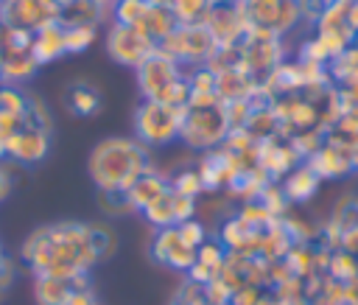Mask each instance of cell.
Returning a JSON list of instances; mask_svg holds the SVG:
<instances>
[{"label":"cell","mask_w":358,"mask_h":305,"mask_svg":"<svg viewBox=\"0 0 358 305\" xmlns=\"http://www.w3.org/2000/svg\"><path fill=\"white\" fill-rule=\"evenodd\" d=\"M215 39L210 36V31L204 25H176L159 45L157 50H162L165 56H171L173 62H179L182 67H196V64H207L210 56L215 53Z\"/></svg>","instance_id":"obj_4"},{"label":"cell","mask_w":358,"mask_h":305,"mask_svg":"<svg viewBox=\"0 0 358 305\" xmlns=\"http://www.w3.org/2000/svg\"><path fill=\"white\" fill-rule=\"evenodd\" d=\"M87 3H98V6H109L112 8V0H87Z\"/></svg>","instance_id":"obj_41"},{"label":"cell","mask_w":358,"mask_h":305,"mask_svg":"<svg viewBox=\"0 0 358 305\" xmlns=\"http://www.w3.org/2000/svg\"><path fill=\"white\" fill-rule=\"evenodd\" d=\"M229 134V123H227V112H224V101L213 104V106H201V109H185V120H182V132H179V143H185L193 151H213L218 146H224Z\"/></svg>","instance_id":"obj_3"},{"label":"cell","mask_w":358,"mask_h":305,"mask_svg":"<svg viewBox=\"0 0 358 305\" xmlns=\"http://www.w3.org/2000/svg\"><path fill=\"white\" fill-rule=\"evenodd\" d=\"M210 3V8H221V6H238L241 0H207Z\"/></svg>","instance_id":"obj_39"},{"label":"cell","mask_w":358,"mask_h":305,"mask_svg":"<svg viewBox=\"0 0 358 305\" xmlns=\"http://www.w3.org/2000/svg\"><path fill=\"white\" fill-rule=\"evenodd\" d=\"M90 179L98 190H129L148 168V148L134 137H103L90 151Z\"/></svg>","instance_id":"obj_1"},{"label":"cell","mask_w":358,"mask_h":305,"mask_svg":"<svg viewBox=\"0 0 358 305\" xmlns=\"http://www.w3.org/2000/svg\"><path fill=\"white\" fill-rule=\"evenodd\" d=\"M187 106H168L159 101H143L134 112V140H140L145 148H165L179 140L182 120Z\"/></svg>","instance_id":"obj_2"},{"label":"cell","mask_w":358,"mask_h":305,"mask_svg":"<svg viewBox=\"0 0 358 305\" xmlns=\"http://www.w3.org/2000/svg\"><path fill=\"white\" fill-rule=\"evenodd\" d=\"M62 0H0V25L39 31L59 22Z\"/></svg>","instance_id":"obj_6"},{"label":"cell","mask_w":358,"mask_h":305,"mask_svg":"<svg viewBox=\"0 0 358 305\" xmlns=\"http://www.w3.org/2000/svg\"><path fill=\"white\" fill-rule=\"evenodd\" d=\"M22 123L31 126V129H39V132H53V118H50V109L42 98H28V106L22 112Z\"/></svg>","instance_id":"obj_26"},{"label":"cell","mask_w":358,"mask_h":305,"mask_svg":"<svg viewBox=\"0 0 358 305\" xmlns=\"http://www.w3.org/2000/svg\"><path fill=\"white\" fill-rule=\"evenodd\" d=\"M171 190L179 193V196H187V199H199L204 193V185H201V176L196 168H187V171H179L173 179H171Z\"/></svg>","instance_id":"obj_28"},{"label":"cell","mask_w":358,"mask_h":305,"mask_svg":"<svg viewBox=\"0 0 358 305\" xmlns=\"http://www.w3.org/2000/svg\"><path fill=\"white\" fill-rule=\"evenodd\" d=\"M6 159V143H0V162Z\"/></svg>","instance_id":"obj_42"},{"label":"cell","mask_w":358,"mask_h":305,"mask_svg":"<svg viewBox=\"0 0 358 305\" xmlns=\"http://www.w3.org/2000/svg\"><path fill=\"white\" fill-rule=\"evenodd\" d=\"M50 151V134L22 126L8 143H6V159H14L20 165H36L48 157Z\"/></svg>","instance_id":"obj_12"},{"label":"cell","mask_w":358,"mask_h":305,"mask_svg":"<svg viewBox=\"0 0 358 305\" xmlns=\"http://www.w3.org/2000/svg\"><path fill=\"white\" fill-rule=\"evenodd\" d=\"M137 84L143 92V101H159V95L185 76V67L179 62H173L171 56H165L162 50H154L137 70Z\"/></svg>","instance_id":"obj_9"},{"label":"cell","mask_w":358,"mask_h":305,"mask_svg":"<svg viewBox=\"0 0 358 305\" xmlns=\"http://www.w3.org/2000/svg\"><path fill=\"white\" fill-rule=\"evenodd\" d=\"M106 50L117 64L137 70L157 50V42H151L140 28L112 22V28L106 31Z\"/></svg>","instance_id":"obj_8"},{"label":"cell","mask_w":358,"mask_h":305,"mask_svg":"<svg viewBox=\"0 0 358 305\" xmlns=\"http://www.w3.org/2000/svg\"><path fill=\"white\" fill-rule=\"evenodd\" d=\"M171 14L176 17V25H204L210 14L207 0H173Z\"/></svg>","instance_id":"obj_22"},{"label":"cell","mask_w":358,"mask_h":305,"mask_svg":"<svg viewBox=\"0 0 358 305\" xmlns=\"http://www.w3.org/2000/svg\"><path fill=\"white\" fill-rule=\"evenodd\" d=\"M165 193H171V179L162 176V173H157L154 168H148V171L126 190L129 204H131V210H137V213H143L148 204H154V201H157L159 196H165Z\"/></svg>","instance_id":"obj_14"},{"label":"cell","mask_w":358,"mask_h":305,"mask_svg":"<svg viewBox=\"0 0 358 305\" xmlns=\"http://www.w3.org/2000/svg\"><path fill=\"white\" fill-rule=\"evenodd\" d=\"M31 42H34V31L3 25V50H31Z\"/></svg>","instance_id":"obj_34"},{"label":"cell","mask_w":358,"mask_h":305,"mask_svg":"<svg viewBox=\"0 0 358 305\" xmlns=\"http://www.w3.org/2000/svg\"><path fill=\"white\" fill-rule=\"evenodd\" d=\"M67 104L70 109L78 115V118H90V115H98L101 112V92L92 87V84H73L70 92H67Z\"/></svg>","instance_id":"obj_20"},{"label":"cell","mask_w":358,"mask_h":305,"mask_svg":"<svg viewBox=\"0 0 358 305\" xmlns=\"http://www.w3.org/2000/svg\"><path fill=\"white\" fill-rule=\"evenodd\" d=\"M148 6H159V8H171L173 0H148Z\"/></svg>","instance_id":"obj_40"},{"label":"cell","mask_w":358,"mask_h":305,"mask_svg":"<svg viewBox=\"0 0 358 305\" xmlns=\"http://www.w3.org/2000/svg\"><path fill=\"white\" fill-rule=\"evenodd\" d=\"M22 115H8V112H0V143H8L20 129H22Z\"/></svg>","instance_id":"obj_36"},{"label":"cell","mask_w":358,"mask_h":305,"mask_svg":"<svg viewBox=\"0 0 358 305\" xmlns=\"http://www.w3.org/2000/svg\"><path fill=\"white\" fill-rule=\"evenodd\" d=\"M319 176L313 173V168L308 165V162H302V165H296L294 171H288L285 176H282V193H285V199L288 201H308L316 190H319Z\"/></svg>","instance_id":"obj_17"},{"label":"cell","mask_w":358,"mask_h":305,"mask_svg":"<svg viewBox=\"0 0 358 305\" xmlns=\"http://www.w3.org/2000/svg\"><path fill=\"white\" fill-rule=\"evenodd\" d=\"M176 232H179L182 243H187L190 249H199V246L207 241V227H204L199 218H190V221L176 224Z\"/></svg>","instance_id":"obj_32"},{"label":"cell","mask_w":358,"mask_h":305,"mask_svg":"<svg viewBox=\"0 0 358 305\" xmlns=\"http://www.w3.org/2000/svg\"><path fill=\"white\" fill-rule=\"evenodd\" d=\"M308 165L313 168V173L319 179H338V176H344L352 168V154H350L347 146L327 143L316 154L308 157Z\"/></svg>","instance_id":"obj_13"},{"label":"cell","mask_w":358,"mask_h":305,"mask_svg":"<svg viewBox=\"0 0 358 305\" xmlns=\"http://www.w3.org/2000/svg\"><path fill=\"white\" fill-rule=\"evenodd\" d=\"M95 36H98L95 25H70V28H64V50L81 53L95 42Z\"/></svg>","instance_id":"obj_27"},{"label":"cell","mask_w":358,"mask_h":305,"mask_svg":"<svg viewBox=\"0 0 358 305\" xmlns=\"http://www.w3.org/2000/svg\"><path fill=\"white\" fill-rule=\"evenodd\" d=\"M204 28L210 31V36L215 39L218 48H238L243 42V36L249 34V20L238 6H221V8H210Z\"/></svg>","instance_id":"obj_10"},{"label":"cell","mask_w":358,"mask_h":305,"mask_svg":"<svg viewBox=\"0 0 358 305\" xmlns=\"http://www.w3.org/2000/svg\"><path fill=\"white\" fill-rule=\"evenodd\" d=\"M90 246H92V252H95L98 260L109 257L115 252V235H112V229H106V227H90Z\"/></svg>","instance_id":"obj_33"},{"label":"cell","mask_w":358,"mask_h":305,"mask_svg":"<svg viewBox=\"0 0 358 305\" xmlns=\"http://www.w3.org/2000/svg\"><path fill=\"white\" fill-rule=\"evenodd\" d=\"M238 50H241V67L257 81L266 78L277 64H282V53H285L282 36L266 28H255V25L249 28Z\"/></svg>","instance_id":"obj_5"},{"label":"cell","mask_w":358,"mask_h":305,"mask_svg":"<svg viewBox=\"0 0 358 305\" xmlns=\"http://www.w3.org/2000/svg\"><path fill=\"white\" fill-rule=\"evenodd\" d=\"M39 64L31 56V50H3V64H0V84L20 87L28 84L36 76Z\"/></svg>","instance_id":"obj_16"},{"label":"cell","mask_w":358,"mask_h":305,"mask_svg":"<svg viewBox=\"0 0 358 305\" xmlns=\"http://www.w3.org/2000/svg\"><path fill=\"white\" fill-rule=\"evenodd\" d=\"M25 106H28V95H25L20 87H8V84L0 87V112L22 115Z\"/></svg>","instance_id":"obj_31"},{"label":"cell","mask_w":358,"mask_h":305,"mask_svg":"<svg viewBox=\"0 0 358 305\" xmlns=\"http://www.w3.org/2000/svg\"><path fill=\"white\" fill-rule=\"evenodd\" d=\"M241 8L249 25L274 31L277 36L288 34L302 20L296 0H241Z\"/></svg>","instance_id":"obj_7"},{"label":"cell","mask_w":358,"mask_h":305,"mask_svg":"<svg viewBox=\"0 0 358 305\" xmlns=\"http://www.w3.org/2000/svg\"><path fill=\"white\" fill-rule=\"evenodd\" d=\"M151 257L173 271H190V266L196 263V249H190L187 243H182L176 227H165L157 229L154 241H151Z\"/></svg>","instance_id":"obj_11"},{"label":"cell","mask_w":358,"mask_h":305,"mask_svg":"<svg viewBox=\"0 0 358 305\" xmlns=\"http://www.w3.org/2000/svg\"><path fill=\"white\" fill-rule=\"evenodd\" d=\"M207 305H215V302H207Z\"/></svg>","instance_id":"obj_45"},{"label":"cell","mask_w":358,"mask_h":305,"mask_svg":"<svg viewBox=\"0 0 358 305\" xmlns=\"http://www.w3.org/2000/svg\"><path fill=\"white\" fill-rule=\"evenodd\" d=\"M171 193H173V190H171ZM196 210H199V201H196V199H187V196L173 193V218H176V224L196 218Z\"/></svg>","instance_id":"obj_35"},{"label":"cell","mask_w":358,"mask_h":305,"mask_svg":"<svg viewBox=\"0 0 358 305\" xmlns=\"http://www.w3.org/2000/svg\"><path fill=\"white\" fill-rule=\"evenodd\" d=\"M0 64H3V45H0Z\"/></svg>","instance_id":"obj_44"},{"label":"cell","mask_w":358,"mask_h":305,"mask_svg":"<svg viewBox=\"0 0 358 305\" xmlns=\"http://www.w3.org/2000/svg\"><path fill=\"white\" fill-rule=\"evenodd\" d=\"M355 39H358V36H355Z\"/></svg>","instance_id":"obj_46"},{"label":"cell","mask_w":358,"mask_h":305,"mask_svg":"<svg viewBox=\"0 0 358 305\" xmlns=\"http://www.w3.org/2000/svg\"><path fill=\"white\" fill-rule=\"evenodd\" d=\"M151 42H162L173 28H176V17L171 14V8H159V6H151L148 8V14L143 17V22L137 25Z\"/></svg>","instance_id":"obj_19"},{"label":"cell","mask_w":358,"mask_h":305,"mask_svg":"<svg viewBox=\"0 0 358 305\" xmlns=\"http://www.w3.org/2000/svg\"><path fill=\"white\" fill-rule=\"evenodd\" d=\"M8 193H11V176H8L6 168H0V201H3Z\"/></svg>","instance_id":"obj_38"},{"label":"cell","mask_w":358,"mask_h":305,"mask_svg":"<svg viewBox=\"0 0 358 305\" xmlns=\"http://www.w3.org/2000/svg\"><path fill=\"white\" fill-rule=\"evenodd\" d=\"M173 305H190V302H182V299H173Z\"/></svg>","instance_id":"obj_43"},{"label":"cell","mask_w":358,"mask_h":305,"mask_svg":"<svg viewBox=\"0 0 358 305\" xmlns=\"http://www.w3.org/2000/svg\"><path fill=\"white\" fill-rule=\"evenodd\" d=\"M143 218H145L154 229L176 227V218H173V193H165V196H159L154 204H148V207L143 210Z\"/></svg>","instance_id":"obj_24"},{"label":"cell","mask_w":358,"mask_h":305,"mask_svg":"<svg viewBox=\"0 0 358 305\" xmlns=\"http://www.w3.org/2000/svg\"><path fill=\"white\" fill-rule=\"evenodd\" d=\"M98 196H101V210L106 215H126V213H131L126 190H98Z\"/></svg>","instance_id":"obj_30"},{"label":"cell","mask_w":358,"mask_h":305,"mask_svg":"<svg viewBox=\"0 0 358 305\" xmlns=\"http://www.w3.org/2000/svg\"><path fill=\"white\" fill-rule=\"evenodd\" d=\"M148 0H112V17H115V22H120V25H131V28H137L140 22H143V17L148 14Z\"/></svg>","instance_id":"obj_23"},{"label":"cell","mask_w":358,"mask_h":305,"mask_svg":"<svg viewBox=\"0 0 358 305\" xmlns=\"http://www.w3.org/2000/svg\"><path fill=\"white\" fill-rule=\"evenodd\" d=\"M73 285L59 277H36L34 280V297L39 305H67Z\"/></svg>","instance_id":"obj_21"},{"label":"cell","mask_w":358,"mask_h":305,"mask_svg":"<svg viewBox=\"0 0 358 305\" xmlns=\"http://www.w3.org/2000/svg\"><path fill=\"white\" fill-rule=\"evenodd\" d=\"M185 78L190 84V92H215V70L207 64H196L185 70Z\"/></svg>","instance_id":"obj_29"},{"label":"cell","mask_w":358,"mask_h":305,"mask_svg":"<svg viewBox=\"0 0 358 305\" xmlns=\"http://www.w3.org/2000/svg\"><path fill=\"white\" fill-rule=\"evenodd\" d=\"M64 50V25L62 22H50L39 31H34V42H31V56L36 59V64H50L56 59H62Z\"/></svg>","instance_id":"obj_15"},{"label":"cell","mask_w":358,"mask_h":305,"mask_svg":"<svg viewBox=\"0 0 358 305\" xmlns=\"http://www.w3.org/2000/svg\"><path fill=\"white\" fill-rule=\"evenodd\" d=\"M67 305H98V299H95L92 288H73Z\"/></svg>","instance_id":"obj_37"},{"label":"cell","mask_w":358,"mask_h":305,"mask_svg":"<svg viewBox=\"0 0 358 305\" xmlns=\"http://www.w3.org/2000/svg\"><path fill=\"white\" fill-rule=\"evenodd\" d=\"M227 249H224V243L218 241V238H207L199 249H196V263H201V266H207L210 271H221L224 269V263H227Z\"/></svg>","instance_id":"obj_25"},{"label":"cell","mask_w":358,"mask_h":305,"mask_svg":"<svg viewBox=\"0 0 358 305\" xmlns=\"http://www.w3.org/2000/svg\"><path fill=\"white\" fill-rule=\"evenodd\" d=\"M109 6H98V3H87V0H62V14L59 22L64 28L70 25H95L109 14Z\"/></svg>","instance_id":"obj_18"}]
</instances>
